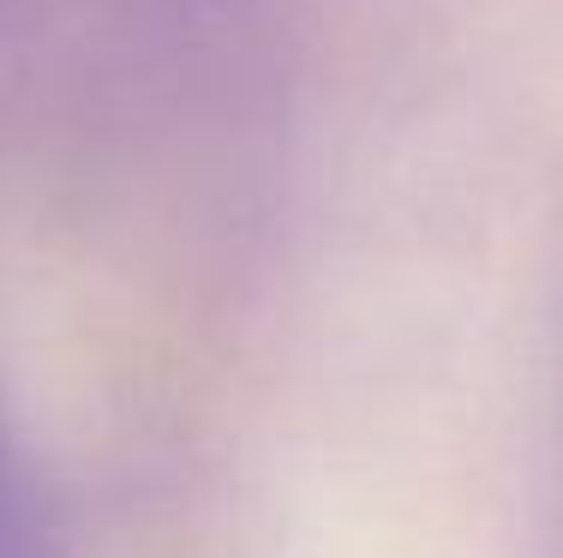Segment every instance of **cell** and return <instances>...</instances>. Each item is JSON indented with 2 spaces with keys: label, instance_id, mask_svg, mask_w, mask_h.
<instances>
[{
  "label": "cell",
  "instance_id": "cell-1",
  "mask_svg": "<svg viewBox=\"0 0 563 558\" xmlns=\"http://www.w3.org/2000/svg\"><path fill=\"white\" fill-rule=\"evenodd\" d=\"M0 558H36V511H31V481L0 427Z\"/></svg>",
  "mask_w": 563,
  "mask_h": 558
}]
</instances>
